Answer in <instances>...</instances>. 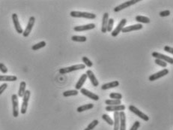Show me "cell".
Returning <instances> with one entry per match:
<instances>
[{
    "mask_svg": "<svg viewBox=\"0 0 173 130\" xmlns=\"http://www.w3.org/2000/svg\"><path fill=\"white\" fill-rule=\"evenodd\" d=\"M78 90H72L65 91L63 93V96L64 97H69V96H74L78 95Z\"/></svg>",
    "mask_w": 173,
    "mask_h": 130,
    "instance_id": "obj_28",
    "label": "cell"
},
{
    "mask_svg": "<svg viewBox=\"0 0 173 130\" xmlns=\"http://www.w3.org/2000/svg\"><path fill=\"white\" fill-rule=\"evenodd\" d=\"M109 97L111 99H118V100H121L123 97V96L121 94V93H111L109 94Z\"/></svg>",
    "mask_w": 173,
    "mask_h": 130,
    "instance_id": "obj_33",
    "label": "cell"
},
{
    "mask_svg": "<svg viewBox=\"0 0 173 130\" xmlns=\"http://www.w3.org/2000/svg\"><path fill=\"white\" fill-rule=\"evenodd\" d=\"M126 23H127V19H122V21L119 22V23L117 25L116 28L111 32L112 36V37H116V36L122 32V29L124 27Z\"/></svg>",
    "mask_w": 173,
    "mask_h": 130,
    "instance_id": "obj_9",
    "label": "cell"
},
{
    "mask_svg": "<svg viewBox=\"0 0 173 130\" xmlns=\"http://www.w3.org/2000/svg\"><path fill=\"white\" fill-rule=\"evenodd\" d=\"M151 56L153 57H155V59H158V60H161L166 62V63H170L171 65L173 64V59L172 57L169 56H166V55H164V54H160L158 52H153L151 54Z\"/></svg>",
    "mask_w": 173,
    "mask_h": 130,
    "instance_id": "obj_8",
    "label": "cell"
},
{
    "mask_svg": "<svg viewBox=\"0 0 173 130\" xmlns=\"http://www.w3.org/2000/svg\"><path fill=\"white\" fill-rule=\"evenodd\" d=\"M86 68V66L84 64H76L74 66H71L70 67H66V68H62L59 70V72L61 74H68V73L73 72L75 71L82 70Z\"/></svg>",
    "mask_w": 173,
    "mask_h": 130,
    "instance_id": "obj_1",
    "label": "cell"
},
{
    "mask_svg": "<svg viewBox=\"0 0 173 130\" xmlns=\"http://www.w3.org/2000/svg\"><path fill=\"white\" fill-rule=\"evenodd\" d=\"M86 74V75H87V78H89V80H90L91 83V84H92L95 87H98L99 82H98V81H97V78L95 77V74L93 73L92 71L88 70Z\"/></svg>",
    "mask_w": 173,
    "mask_h": 130,
    "instance_id": "obj_16",
    "label": "cell"
},
{
    "mask_svg": "<svg viewBox=\"0 0 173 130\" xmlns=\"http://www.w3.org/2000/svg\"><path fill=\"white\" fill-rule=\"evenodd\" d=\"M46 42L44 41H41V42H39V43H37L35 44H34V45L32 47V50H40L41 49V48H44L46 46Z\"/></svg>",
    "mask_w": 173,
    "mask_h": 130,
    "instance_id": "obj_29",
    "label": "cell"
},
{
    "mask_svg": "<svg viewBox=\"0 0 173 130\" xmlns=\"http://www.w3.org/2000/svg\"><path fill=\"white\" fill-rule=\"evenodd\" d=\"M143 28L142 25L141 23H137V24L135 25H131V26H128V27H124L122 29V32L123 33L126 32H130L133 31H137V30H140Z\"/></svg>",
    "mask_w": 173,
    "mask_h": 130,
    "instance_id": "obj_12",
    "label": "cell"
},
{
    "mask_svg": "<svg viewBox=\"0 0 173 130\" xmlns=\"http://www.w3.org/2000/svg\"><path fill=\"white\" fill-rule=\"evenodd\" d=\"M126 107L124 105H107L106 107V111L109 112H118V111H124L125 110Z\"/></svg>",
    "mask_w": 173,
    "mask_h": 130,
    "instance_id": "obj_15",
    "label": "cell"
},
{
    "mask_svg": "<svg viewBox=\"0 0 173 130\" xmlns=\"http://www.w3.org/2000/svg\"><path fill=\"white\" fill-rule=\"evenodd\" d=\"M95 23H89V24L83 25V26H77L74 28V30L75 32H83V31H88V30H91L95 28Z\"/></svg>",
    "mask_w": 173,
    "mask_h": 130,
    "instance_id": "obj_14",
    "label": "cell"
},
{
    "mask_svg": "<svg viewBox=\"0 0 173 130\" xmlns=\"http://www.w3.org/2000/svg\"><path fill=\"white\" fill-rule=\"evenodd\" d=\"M140 1H141V0H130V1H127V2H124L122 4L115 7V8H114V11H115V12H118L120 11H122L124 10V9H125V8H129V7L133 5L138 3Z\"/></svg>",
    "mask_w": 173,
    "mask_h": 130,
    "instance_id": "obj_4",
    "label": "cell"
},
{
    "mask_svg": "<svg viewBox=\"0 0 173 130\" xmlns=\"http://www.w3.org/2000/svg\"><path fill=\"white\" fill-rule=\"evenodd\" d=\"M169 74V70L166 69V68H165V69L160 71L158 72L150 75L149 78H148V79H149V81H156V80H158V79L161 78H163V77H164L165 75H166V74Z\"/></svg>",
    "mask_w": 173,
    "mask_h": 130,
    "instance_id": "obj_10",
    "label": "cell"
},
{
    "mask_svg": "<svg viewBox=\"0 0 173 130\" xmlns=\"http://www.w3.org/2000/svg\"><path fill=\"white\" fill-rule=\"evenodd\" d=\"M140 127V123L139 121H135L130 130H137Z\"/></svg>",
    "mask_w": 173,
    "mask_h": 130,
    "instance_id": "obj_38",
    "label": "cell"
},
{
    "mask_svg": "<svg viewBox=\"0 0 173 130\" xmlns=\"http://www.w3.org/2000/svg\"><path fill=\"white\" fill-rule=\"evenodd\" d=\"M119 86V82L117 81H112V82L107 83V84H104L102 85L101 87V89L103 90H109L112 89V88H115Z\"/></svg>",
    "mask_w": 173,
    "mask_h": 130,
    "instance_id": "obj_20",
    "label": "cell"
},
{
    "mask_svg": "<svg viewBox=\"0 0 173 130\" xmlns=\"http://www.w3.org/2000/svg\"><path fill=\"white\" fill-rule=\"evenodd\" d=\"M136 19V21H137L138 23H149L151 22L150 19L147 17L142 16V15H137V16L135 17Z\"/></svg>",
    "mask_w": 173,
    "mask_h": 130,
    "instance_id": "obj_25",
    "label": "cell"
},
{
    "mask_svg": "<svg viewBox=\"0 0 173 130\" xmlns=\"http://www.w3.org/2000/svg\"><path fill=\"white\" fill-rule=\"evenodd\" d=\"M26 83L25 81H21L20 84V87H19V90H18V94H17V96L20 98H23V96H24V93L26 92Z\"/></svg>",
    "mask_w": 173,
    "mask_h": 130,
    "instance_id": "obj_22",
    "label": "cell"
},
{
    "mask_svg": "<svg viewBox=\"0 0 173 130\" xmlns=\"http://www.w3.org/2000/svg\"><path fill=\"white\" fill-rule=\"evenodd\" d=\"M84 130H89V129H88V128H86Z\"/></svg>",
    "mask_w": 173,
    "mask_h": 130,
    "instance_id": "obj_41",
    "label": "cell"
},
{
    "mask_svg": "<svg viewBox=\"0 0 173 130\" xmlns=\"http://www.w3.org/2000/svg\"><path fill=\"white\" fill-rule=\"evenodd\" d=\"M165 51L168 52L169 54H173V48H171V47H169V46H165L164 48H163Z\"/></svg>",
    "mask_w": 173,
    "mask_h": 130,
    "instance_id": "obj_40",
    "label": "cell"
},
{
    "mask_svg": "<svg viewBox=\"0 0 173 130\" xmlns=\"http://www.w3.org/2000/svg\"><path fill=\"white\" fill-rule=\"evenodd\" d=\"M11 101H12L13 116L14 117H17L19 116V101L18 96L16 94H13L11 96Z\"/></svg>",
    "mask_w": 173,
    "mask_h": 130,
    "instance_id": "obj_6",
    "label": "cell"
},
{
    "mask_svg": "<svg viewBox=\"0 0 173 130\" xmlns=\"http://www.w3.org/2000/svg\"><path fill=\"white\" fill-rule=\"evenodd\" d=\"M80 93H82V95L86 96V97L89 98V99H92L94 101H98L99 100V96H97L95 93H93L92 92L88 90L85 89V88H82L80 90Z\"/></svg>",
    "mask_w": 173,
    "mask_h": 130,
    "instance_id": "obj_13",
    "label": "cell"
},
{
    "mask_svg": "<svg viewBox=\"0 0 173 130\" xmlns=\"http://www.w3.org/2000/svg\"><path fill=\"white\" fill-rule=\"evenodd\" d=\"M102 119L105 121L107 123H108L109 126H113V120L108 114H103L102 115Z\"/></svg>",
    "mask_w": 173,
    "mask_h": 130,
    "instance_id": "obj_30",
    "label": "cell"
},
{
    "mask_svg": "<svg viewBox=\"0 0 173 130\" xmlns=\"http://www.w3.org/2000/svg\"><path fill=\"white\" fill-rule=\"evenodd\" d=\"M86 74H82L80 78V79H79V81H77V83H76V85H75V90H80L82 89L83 84H84L85 82H86Z\"/></svg>",
    "mask_w": 173,
    "mask_h": 130,
    "instance_id": "obj_19",
    "label": "cell"
},
{
    "mask_svg": "<svg viewBox=\"0 0 173 130\" xmlns=\"http://www.w3.org/2000/svg\"><path fill=\"white\" fill-rule=\"evenodd\" d=\"M109 21V14L107 12L104 13L103 15V19H102V26H101V32L103 33H107V23Z\"/></svg>",
    "mask_w": 173,
    "mask_h": 130,
    "instance_id": "obj_18",
    "label": "cell"
},
{
    "mask_svg": "<svg viewBox=\"0 0 173 130\" xmlns=\"http://www.w3.org/2000/svg\"><path fill=\"white\" fill-rule=\"evenodd\" d=\"M99 123V121L97 120H94L91 123H90L89 124V126H88V127L87 128L89 129V130H93L96 127V126L98 125Z\"/></svg>",
    "mask_w": 173,
    "mask_h": 130,
    "instance_id": "obj_34",
    "label": "cell"
},
{
    "mask_svg": "<svg viewBox=\"0 0 173 130\" xmlns=\"http://www.w3.org/2000/svg\"><path fill=\"white\" fill-rule=\"evenodd\" d=\"M12 21L13 23H14V28L16 29V32L19 33V34H23V28L21 27V25L20 23V21H19L18 16L16 14L14 13L12 15Z\"/></svg>",
    "mask_w": 173,
    "mask_h": 130,
    "instance_id": "obj_11",
    "label": "cell"
},
{
    "mask_svg": "<svg viewBox=\"0 0 173 130\" xmlns=\"http://www.w3.org/2000/svg\"><path fill=\"white\" fill-rule=\"evenodd\" d=\"M93 107H94V105H93V104H91V103L86 104V105H81V106H80V107H77L76 111L79 112V113H81V112L86 111H87V110L92 109Z\"/></svg>",
    "mask_w": 173,
    "mask_h": 130,
    "instance_id": "obj_23",
    "label": "cell"
},
{
    "mask_svg": "<svg viewBox=\"0 0 173 130\" xmlns=\"http://www.w3.org/2000/svg\"><path fill=\"white\" fill-rule=\"evenodd\" d=\"M170 14H171L170 11L166 10V11H161V12L159 13V15H160L161 17H165L169 16Z\"/></svg>",
    "mask_w": 173,
    "mask_h": 130,
    "instance_id": "obj_37",
    "label": "cell"
},
{
    "mask_svg": "<svg viewBox=\"0 0 173 130\" xmlns=\"http://www.w3.org/2000/svg\"><path fill=\"white\" fill-rule=\"evenodd\" d=\"M35 23V17H30L29 19V22H28V24H27L26 29L23 31V37H28L29 35V34L31 33L32 30V28L34 27Z\"/></svg>",
    "mask_w": 173,
    "mask_h": 130,
    "instance_id": "obj_7",
    "label": "cell"
},
{
    "mask_svg": "<svg viewBox=\"0 0 173 130\" xmlns=\"http://www.w3.org/2000/svg\"><path fill=\"white\" fill-rule=\"evenodd\" d=\"M128 109L130 110V111L135 114L136 116H138L139 117L141 118V119L144 120V121H148V120H149V117H148V115L144 114L143 112L141 111L140 110H139L137 107H135L134 105H129Z\"/></svg>",
    "mask_w": 173,
    "mask_h": 130,
    "instance_id": "obj_5",
    "label": "cell"
},
{
    "mask_svg": "<svg viewBox=\"0 0 173 130\" xmlns=\"http://www.w3.org/2000/svg\"><path fill=\"white\" fill-rule=\"evenodd\" d=\"M113 130H119V112H114Z\"/></svg>",
    "mask_w": 173,
    "mask_h": 130,
    "instance_id": "obj_24",
    "label": "cell"
},
{
    "mask_svg": "<svg viewBox=\"0 0 173 130\" xmlns=\"http://www.w3.org/2000/svg\"><path fill=\"white\" fill-rule=\"evenodd\" d=\"M30 96H31V92H30V90H26V92H25L24 93V96H23V103H22V105H21L20 112L22 114H25L26 113Z\"/></svg>",
    "mask_w": 173,
    "mask_h": 130,
    "instance_id": "obj_3",
    "label": "cell"
},
{
    "mask_svg": "<svg viewBox=\"0 0 173 130\" xmlns=\"http://www.w3.org/2000/svg\"><path fill=\"white\" fill-rule=\"evenodd\" d=\"M119 130H126V115L124 111L119 112Z\"/></svg>",
    "mask_w": 173,
    "mask_h": 130,
    "instance_id": "obj_17",
    "label": "cell"
},
{
    "mask_svg": "<svg viewBox=\"0 0 173 130\" xmlns=\"http://www.w3.org/2000/svg\"><path fill=\"white\" fill-rule=\"evenodd\" d=\"M70 15L72 17H82V18L89 19V20H94L96 18V15L93 13L89 12H82V11H72L70 13Z\"/></svg>",
    "mask_w": 173,
    "mask_h": 130,
    "instance_id": "obj_2",
    "label": "cell"
},
{
    "mask_svg": "<svg viewBox=\"0 0 173 130\" xmlns=\"http://www.w3.org/2000/svg\"><path fill=\"white\" fill-rule=\"evenodd\" d=\"M105 104L107 105H122V100L118 99H107L105 100Z\"/></svg>",
    "mask_w": 173,
    "mask_h": 130,
    "instance_id": "obj_26",
    "label": "cell"
},
{
    "mask_svg": "<svg viewBox=\"0 0 173 130\" xmlns=\"http://www.w3.org/2000/svg\"><path fill=\"white\" fill-rule=\"evenodd\" d=\"M17 80V77L15 75H0V81L4 82H13Z\"/></svg>",
    "mask_w": 173,
    "mask_h": 130,
    "instance_id": "obj_21",
    "label": "cell"
},
{
    "mask_svg": "<svg viewBox=\"0 0 173 130\" xmlns=\"http://www.w3.org/2000/svg\"><path fill=\"white\" fill-rule=\"evenodd\" d=\"M82 62H83V63H84L85 66H87V67L91 68V67H92L93 66V62L89 60V58L86 57V56H83V57L82 58Z\"/></svg>",
    "mask_w": 173,
    "mask_h": 130,
    "instance_id": "obj_31",
    "label": "cell"
},
{
    "mask_svg": "<svg viewBox=\"0 0 173 130\" xmlns=\"http://www.w3.org/2000/svg\"><path fill=\"white\" fill-rule=\"evenodd\" d=\"M0 71H1V72H2L3 74H6L8 72V69L6 67V66H5L4 63H2V62H0Z\"/></svg>",
    "mask_w": 173,
    "mask_h": 130,
    "instance_id": "obj_36",
    "label": "cell"
},
{
    "mask_svg": "<svg viewBox=\"0 0 173 130\" xmlns=\"http://www.w3.org/2000/svg\"><path fill=\"white\" fill-rule=\"evenodd\" d=\"M71 40L76 42H86L87 41V38L82 35H73Z\"/></svg>",
    "mask_w": 173,
    "mask_h": 130,
    "instance_id": "obj_27",
    "label": "cell"
},
{
    "mask_svg": "<svg viewBox=\"0 0 173 130\" xmlns=\"http://www.w3.org/2000/svg\"><path fill=\"white\" fill-rule=\"evenodd\" d=\"M113 25H114V19H112V18L109 19V21H108V23H107V31L109 32H111L112 31Z\"/></svg>",
    "mask_w": 173,
    "mask_h": 130,
    "instance_id": "obj_32",
    "label": "cell"
},
{
    "mask_svg": "<svg viewBox=\"0 0 173 130\" xmlns=\"http://www.w3.org/2000/svg\"><path fill=\"white\" fill-rule=\"evenodd\" d=\"M155 62L156 63L157 65H158V66H161V67H163V68H166V67L167 66L166 62H164V61H163V60H158V59H155Z\"/></svg>",
    "mask_w": 173,
    "mask_h": 130,
    "instance_id": "obj_35",
    "label": "cell"
},
{
    "mask_svg": "<svg viewBox=\"0 0 173 130\" xmlns=\"http://www.w3.org/2000/svg\"><path fill=\"white\" fill-rule=\"evenodd\" d=\"M7 87H8V84H7L6 83H4V84H2L0 86V95L3 93V92L7 89Z\"/></svg>",
    "mask_w": 173,
    "mask_h": 130,
    "instance_id": "obj_39",
    "label": "cell"
}]
</instances>
